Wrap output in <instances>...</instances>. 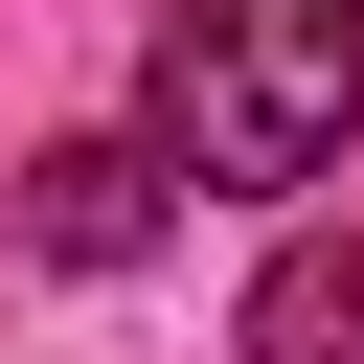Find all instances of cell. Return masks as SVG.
<instances>
[{"mask_svg": "<svg viewBox=\"0 0 364 364\" xmlns=\"http://www.w3.org/2000/svg\"><path fill=\"white\" fill-rule=\"evenodd\" d=\"M136 136H159L182 205H296L364 136V0H159Z\"/></svg>", "mask_w": 364, "mask_h": 364, "instance_id": "obj_1", "label": "cell"}, {"mask_svg": "<svg viewBox=\"0 0 364 364\" xmlns=\"http://www.w3.org/2000/svg\"><path fill=\"white\" fill-rule=\"evenodd\" d=\"M228 341L250 364H364V228H273V273H250Z\"/></svg>", "mask_w": 364, "mask_h": 364, "instance_id": "obj_3", "label": "cell"}, {"mask_svg": "<svg viewBox=\"0 0 364 364\" xmlns=\"http://www.w3.org/2000/svg\"><path fill=\"white\" fill-rule=\"evenodd\" d=\"M46 273H136L159 228H182V182H159V136H46L23 159V205H0Z\"/></svg>", "mask_w": 364, "mask_h": 364, "instance_id": "obj_2", "label": "cell"}]
</instances>
